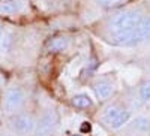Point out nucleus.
<instances>
[{
    "instance_id": "nucleus-1",
    "label": "nucleus",
    "mask_w": 150,
    "mask_h": 136,
    "mask_svg": "<svg viewBox=\"0 0 150 136\" xmlns=\"http://www.w3.org/2000/svg\"><path fill=\"white\" fill-rule=\"evenodd\" d=\"M110 42L117 46H135L146 41H150V17H141L137 26L125 33L110 34Z\"/></svg>"
},
{
    "instance_id": "nucleus-7",
    "label": "nucleus",
    "mask_w": 150,
    "mask_h": 136,
    "mask_svg": "<svg viewBox=\"0 0 150 136\" xmlns=\"http://www.w3.org/2000/svg\"><path fill=\"white\" fill-rule=\"evenodd\" d=\"M92 88H93V93H95L98 100L105 102V100H108V99H111V96L114 94L116 85H114V82H112L110 78L102 76V78H98L93 82Z\"/></svg>"
},
{
    "instance_id": "nucleus-8",
    "label": "nucleus",
    "mask_w": 150,
    "mask_h": 136,
    "mask_svg": "<svg viewBox=\"0 0 150 136\" xmlns=\"http://www.w3.org/2000/svg\"><path fill=\"white\" fill-rule=\"evenodd\" d=\"M68 45H69V41H68L66 36L56 34V36H51V38L45 42V49L48 53L57 54V53H63L68 48Z\"/></svg>"
},
{
    "instance_id": "nucleus-9",
    "label": "nucleus",
    "mask_w": 150,
    "mask_h": 136,
    "mask_svg": "<svg viewBox=\"0 0 150 136\" xmlns=\"http://www.w3.org/2000/svg\"><path fill=\"white\" fill-rule=\"evenodd\" d=\"M129 129L135 136H149L150 135V118L138 117L129 123Z\"/></svg>"
},
{
    "instance_id": "nucleus-14",
    "label": "nucleus",
    "mask_w": 150,
    "mask_h": 136,
    "mask_svg": "<svg viewBox=\"0 0 150 136\" xmlns=\"http://www.w3.org/2000/svg\"><path fill=\"white\" fill-rule=\"evenodd\" d=\"M5 84H6L5 73H3V72H0V88H3V87H5Z\"/></svg>"
},
{
    "instance_id": "nucleus-5",
    "label": "nucleus",
    "mask_w": 150,
    "mask_h": 136,
    "mask_svg": "<svg viewBox=\"0 0 150 136\" xmlns=\"http://www.w3.org/2000/svg\"><path fill=\"white\" fill-rule=\"evenodd\" d=\"M36 126V118L33 114L29 112H17L12 114L9 118V129L18 136H27L33 133Z\"/></svg>"
},
{
    "instance_id": "nucleus-13",
    "label": "nucleus",
    "mask_w": 150,
    "mask_h": 136,
    "mask_svg": "<svg viewBox=\"0 0 150 136\" xmlns=\"http://www.w3.org/2000/svg\"><path fill=\"white\" fill-rule=\"evenodd\" d=\"M128 0H95V3L101 8H105V9H114V8H119L122 5H125Z\"/></svg>"
},
{
    "instance_id": "nucleus-3",
    "label": "nucleus",
    "mask_w": 150,
    "mask_h": 136,
    "mask_svg": "<svg viewBox=\"0 0 150 136\" xmlns=\"http://www.w3.org/2000/svg\"><path fill=\"white\" fill-rule=\"evenodd\" d=\"M131 120V109L120 102L108 103L102 111V123L111 130H119Z\"/></svg>"
},
{
    "instance_id": "nucleus-2",
    "label": "nucleus",
    "mask_w": 150,
    "mask_h": 136,
    "mask_svg": "<svg viewBox=\"0 0 150 136\" xmlns=\"http://www.w3.org/2000/svg\"><path fill=\"white\" fill-rule=\"evenodd\" d=\"M143 14L138 9H122L116 14H112L108 18V30L110 34H117V33H125V32H129L132 30L137 22L141 20Z\"/></svg>"
},
{
    "instance_id": "nucleus-10",
    "label": "nucleus",
    "mask_w": 150,
    "mask_h": 136,
    "mask_svg": "<svg viewBox=\"0 0 150 136\" xmlns=\"http://www.w3.org/2000/svg\"><path fill=\"white\" fill-rule=\"evenodd\" d=\"M24 0H6L0 2V15H17L24 9Z\"/></svg>"
},
{
    "instance_id": "nucleus-4",
    "label": "nucleus",
    "mask_w": 150,
    "mask_h": 136,
    "mask_svg": "<svg viewBox=\"0 0 150 136\" xmlns=\"http://www.w3.org/2000/svg\"><path fill=\"white\" fill-rule=\"evenodd\" d=\"M27 100L26 91L20 85H11L8 87L2 96V111L8 115L17 114L24 108Z\"/></svg>"
},
{
    "instance_id": "nucleus-15",
    "label": "nucleus",
    "mask_w": 150,
    "mask_h": 136,
    "mask_svg": "<svg viewBox=\"0 0 150 136\" xmlns=\"http://www.w3.org/2000/svg\"><path fill=\"white\" fill-rule=\"evenodd\" d=\"M2 2H6V0H2Z\"/></svg>"
},
{
    "instance_id": "nucleus-11",
    "label": "nucleus",
    "mask_w": 150,
    "mask_h": 136,
    "mask_svg": "<svg viewBox=\"0 0 150 136\" xmlns=\"http://www.w3.org/2000/svg\"><path fill=\"white\" fill-rule=\"evenodd\" d=\"M71 103L74 108L77 109H87L93 105L92 99L87 96V94H75L72 99H71Z\"/></svg>"
},
{
    "instance_id": "nucleus-12",
    "label": "nucleus",
    "mask_w": 150,
    "mask_h": 136,
    "mask_svg": "<svg viewBox=\"0 0 150 136\" xmlns=\"http://www.w3.org/2000/svg\"><path fill=\"white\" fill-rule=\"evenodd\" d=\"M137 96H138L141 103H149L150 102V79H146L140 84L138 90H137Z\"/></svg>"
},
{
    "instance_id": "nucleus-6",
    "label": "nucleus",
    "mask_w": 150,
    "mask_h": 136,
    "mask_svg": "<svg viewBox=\"0 0 150 136\" xmlns=\"http://www.w3.org/2000/svg\"><path fill=\"white\" fill-rule=\"evenodd\" d=\"M59 126V114L56 109H45L36 120L33 136H51Z\"/></svg>"
}]
</instances>
